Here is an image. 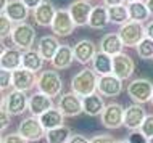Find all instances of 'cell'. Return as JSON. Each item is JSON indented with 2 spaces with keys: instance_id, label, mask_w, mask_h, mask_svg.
<instances>
[{
  "instance_id": "obj_8",
  "label": "cell",
  "mask_w": 153,
  "mask_h": 143,
  "mask_svg": "<svg viewBox=\"0 0 153 143\" xmlns=\"http://www.w3.org/2000/svg\"><path fill=\"white\" fill-rule=\"evenodd\" d=\"M124 111L123 105L116 103V101H111L105 106L102 116H100V122L105 129L110 130H116L119 127L124 125Z\"/></svg>"
},
{
  "instance_id": "obj_12",
  "label": "cell",
  "mask_w": 153,
  "mask_h": 143,
  "mask_svg": "<svg viewBox=\"0 0 153 143\" xmlns=\"http://www.w3.org/2000/svg\"><path fill=\"white\" fill-rule=\"evenodd\" d=\"M148 114L142 105L132 103L124 111V127L129 129V130H140Z\"/></svg>"
},
{
  "instance_id": "obj_17",
  "label": "cell",
  "mask_w": 153,
  "mask_h": 143,
  "mask_svg": "<svg viewBox=\"0 0 153 143\" xmlns=\"http://www.w3.org/2000/svg\"><path fill=\"white\" fill-rule=\"evenodd\" d=\"M55 15H56V8L50 0H44L36 10H32V16H34L36 24H39L42 27L52 26L53 19H55Z\"/></svg>"
},
{
  "instance_id": "obj_9",
  "label": "cell",
  "mask_w": 153,
  "mask_h": 143,
  "mask_svg": "<svg viewBox=\"0 0 153 143\" xmlns=\"http://www.w3.org/2000/svg\"><path fill=\"white\" fill-rule=\"evenodd\" d=\"M56 108L65 114V117H76V116H79L81 113H84V108H82V97H79L74 92H66L63 95H60Z\"/></svg>"
},
{
  "instance_id": "obj_14",
  "label": "cell",
  "mask_w": 153,
  "mask_h": 143,
  "mask_svg": "<svg viewBox=\"0 0 153 143\" xmlns=\"http://www.w3.org/2000/svg\"><path fill=\"white\" fill-rule=\"evenodd\" d=\"M135 71V63L127 53H119L113 56V74L121 80L131 79V76Z\"/></svg>"
},
{
  "instance_id": "obj_28",
  "label": "cell",
  "mask_w": 153,
  "mask_h": 143,
  "mask_svg": "<svg viewBox=\"0 0 153 143\" xmlns=\"http://www.w3.org/2000/svg\"><path fill=\"white\" fill-rule=\"evenodd\" d=\"M44 58L40 56V53L37 52V50H26V52H23V68L24 69H29V71L32 72H39V71H42V68H44Z\"/></svg>"
},
{
  "instance_id": "obj_44",
  "label": "cell",
  "mask_w": 153,
  "mask_h": 143,
  "mask_svg": "<svg viewBox=\"0 0 153 143\" xmlns=\"http://www.w3.org/2000/svg\"><path fill=\"white\" fill-rule=\"evenodd\" d=\"M145 5L148 7V10H150V15L153 16V0H145Z\"/></svg>"
},
{
  "instance_id": "obj_29",
  "label": "cell",
  "mask_w": 153,
  "mask_h": 143,
  "mask_svg": "<svg viewBox=\"0 0 153 143\" xmlns=\"http://www.w3.org/2000/svg\"><path fill=\"white\" fill-rule=\"evenodd\" d=\"M129 8V18L131 21H137V23H143L150 18V10L145 5V2H131L127 3Z\"/></svg>"
},
{
  "instance_id": "obj_32",
  "label": "cell",
  "mask_w": 153,
  "mask_h": 143,
  "mask_svg": "<svg viewBox=\"0 0 153 143\" xmlns=\"http://www.w3.org/2000/svg\"><path fill=\"white\" fill-rule=\"evenodd\" d=\"M137 50V56L142 60H153V39L145 37L142 42L135 47Z\"/></svg>"
},
{
  "instance_id": "obj_27",
  "label": "cell",
  "mask_w": 153,
  "mask_h": 143,
  "mask_svg": "<svg viewBox=\"0 0 153 143\" xmlns=\"http://www.w3.org/2000/svg\"><path fill=\"white\" fill-rule=\"evenodd\" d=\"M39 119L42 122L45 130H52V129L60 127V125H65V114L58 108H52L48 111H45Z\"/></svg>"
},
{
  "instance_id": "obj_38",
  "label": "cell",
  "mask_w": 153,
  "mask_h": 143,
  "mask_svg": "<svg viewBox=\"0 0 153 143\" xmlns=\"http://www.w3.org/2000/svg\"><path fill=\"white\" fill-rule=\"evenodd\" d=\"M90 143H116V140L108 133H98L90 138Z\"/></svg>"
},
{
  "instance_id": "obj_47",
  "label": "cell",
  "mask_w": 153,
  "mask_h": 143,
  "mask_svg": "<svg viewBox=\"0 0 153 143\" xmlns=\"http://www.w3.org/2000/svg\"><path fill=\"white\" fill-rule=\"evenodd\" d=\"M116 143H129V140H118Z\"/></svg>"
},
{
  "instance_id": "obj_25",
  "label": "cell",
  "mask_w": 153,
  "mask_h": 143,
  "mask_svg": "<svg viewBox=\"0 0 153 143\" xmlns=\"http://www.w3.org/2000/svg\"><path fill=\"white\" fill-rule=\"evenodd\" d=\"M110 23V16H108V7L106 5H97L94 7L92 13H90L89 19V27L92 29H105Z\"/></svg>"
},
{
  "instance_id": "obj_3",
  "label": "cell",
  "mask_w": 153,
  "mask_h": 143,
  "mask_svg": "<svg viewBox=\"0 0 153 143\" xmlns=\"http://www.w3.org/2000/svg\"><path fill=\"white\" fill-rule=\"evenodd\" d=\"M36 37H37V32L29 23H18V24H15L10 39H11V43L16 48L26 52L34 47Z\"/></svg>"
},
{
  "instance_id": "obj_19",
  "label": "cell",
  "mask_w": 153,
  "mask_h": 143,
  "mask_svg": "<svg viewBox=\"0 0 153 143\" xmlns=\"http://www.w3.org/2000/svg\"><path fill=\"white\" fill-rule=\"evenodd\" d=\"M53 108V101L48 95H45L42 92H34L32 95L29 97V113L31 116H36V117H40L45 111Z\"/></svg>"
},
{
  "instance_id": "obj_33",
  "label": "cell",
  "mask_w": 153,
  "mask_h": 143,
  "mask_svg": "<svg viewBox=\"0 0 153 143\" xmlns=\"http://www.w3.org/2000/svg\"><path fill=\"white\" fill-rule=\"evenodd\" d=\"M13 21L8 18L7 15H2L0 16V37L2 40H5L7 37H11V32H13Z\"/></svg>"
},
{
  "instance_id": "obj_36",
  "label": "cell",
  "mask_w": 153,
  "mask_h": 143,
  "mask_svg": "<svg viewBox=\"0 0 153 143\" xmlns=\"http://www.w3.org/2000/svg\"><path fill=\"white\" fill-rule=\"evenodd\" d=\"M127 140H129V143H148V138L140 130H131Z\"/></svg>"
},
{
  "instance_id": "obj_30",
  "label": "cell",
  "mask_w": 153,
  "mask_h": 143,
  "mask_svg": "<svg viewBox=\"0 0 153 143\" xmlns=\"http://www.w3.org/2000/svg\"><path fill=\"white\" fill-rule=\"evenodd\" d=\"M108 16H110V23L113 24H119L123 26L124 23L131 21L129 18V8L127 5H113V7H108Z\"/></svg>"
},
{
  "instance_id": "obj_10",
  "label": "cell",
  "mask_w": 153,
  "mask_h": 143,
  "mask_svg": "<svg viewBox=\"0 0 153 143\" xmlns=\"http://www.w3.org/2000/svg\"><path fill=\"white\" fill-rule=\"evenodd\" d=\"M50 27H52V32L56 37H68V35H71L74 32L76 24H74L68 10H56L55 19H53Z\"/></svg>"
},
{
  "instance_id": "obj_48",
  "label": "cell",
  "mask_w": 153,
  "mask_h": 143,
  "mask_svg": "<svg viewBox=\"0 0 153 143\" xmlns=\"http://www.w3.org/2000/svg\"><path fill=\"white\" fill-rule=\"evenodd\" d=\"M148 143H153V137L150 138V140H148Z\"/></svg>"
},
{
  "instance_id": "obj_15",
  "label": "cell",
  "mask_w": 153,
  "mask_h": 143,
  "mask_svg": "<svg viewBox=\"0 0 153 143\" xmlns=\"http://www.w3.org/2000/svg\"><path fill=\"white\" fill-rule=\"evenodd\" d=\"M37 85V74L29 69L19 68L13 71V88L21 92H29Z\"/></svg>"
},
{
  "instance_id": "obj_42",
  "label": "cell",
  "mask_w": 153,
  "mask_h": 143,
  "mask_svg": "<svg viewBox=\"0 0 153 143\" xmlns=\"http://www.w3.org/2000/svg\"><path fill=\"white\" fill-rule=\"evenodd\" d=\"M124 2H127V0H103V5H106V7H113V5H123Z\"/></svg>"
},
{
  "instance_id": "obj_6",
  "label": "cell",
  "mask_w": 153,
  "mask_h": 143,
  "mask_svg": "<svg viewBox=\"0 0 153 143\" xmlns=\"http://www.w3.org/2000/svg\"><path fill=\"white\" fill-rule=\"evenodd\" d=\"M16 132L27 142H39V140H42V138H45L47 130L44 129V125H42V122H40L39 117L27 116L19 122Z\"/></svg>"
},
{
  "instance_id": "obj_7",
  "label": "cell",
  "mask_w": 153,
  "mask_h": 143,
  "mask_svg": "<svg viewBox=\"0 0 153 143\" xmlns=\"http://www.w3.org/2000/svg\"><path fill=\"white\" fill-rule=\"evenodd\" d=\"M2 108H5L11 116H21L29 108V97L26 95V92L13 88L2 98Z\"/></svg>"
},
{
  "instance_id": "obj_21",
  "label": "cell",
  "mask_w": 153,
  "mask_h": 143,
  "mask_svg": "<svg viewBox=\"0 0 153 143\" xmlns=\"http://www.w3.org/2000/svg\"><path fill=\"white\" fill-rule=\"evenodd\" d=\"M61 43L58 42L56 35H42L39 40H37V48L36 50L40 53V56L45 61H52L53 56L56 55Z\"/></svg>"
},
{
  "instance_id": "obj_4",
  "label": "cell",
  "mask_w": 153,
  "mask_h": 143,
  "mask_svg": "<svg viewBox=\"0 0 153 143\" xmlns=\"http://www.w3.org/2000/svg\"><path fill=\"white\" fill-rule=\"evenodd\" d=\"M119 37H121L124 47H132L135 48L147 37V31L143 23H137V21H127L123 26H119L118 31Z\"/></svg>"
},
{
  "instance_id": "obj_1",
  "label": "cell",
  "mask_w": 153,
  "mask_h": 143,
  "mask_svg": "<svg viewBox=\"0 0 153 143\" xmlns=\"http://www.w3.org/2000/svg\"><path fill=\"white\" fill-rule=\"evenodd\" d=\"M97 84H98V74L94 69L90 68L81 69L71 79V92L84 98L97 92Z\"/></svg>"
},
{
  "instance_id": "obj_23",
  "label": "cell",
  "mask_w": 153,
  "mask_h": 143,
  "mask_svg": "<svg viewBox=\"0 0 153 143\" xmlns=\"http://www.w3.org/2000/svg\"><path fill=\"white\" fill-rule=\"evenodd\" d=\"M73 60H76L74 58V48L71 45L63 43V45H60L58 52H56V55L53 56V60L50 61V63H52V66L55 69L63 71V69H68L69 66H71Z\"/></svg>"
},
{
  "instance_id": "obj_49",
  "label": "cell",
  "mask_w": 153,
  "mask_h": 143,
  "mask_svg": "<svg viewBox=\"0 0 153 143\" xmlns=\"http://www.w3.org/2000/svg\"><path fill=\"white\" fill-rule=\"evenodd\" d=\"M150 103H152V106H153V97H152V101H150Z\"/></svg>"
},
{
  "instance_id": "obj_22",
  "label": "cell",
  "mask_w": 153,
  "mask_h": 143,
  "mask_svg": "<svg viewBox=\"0 0 153 143\" xmlns=\"http://www.w3.org/2000/svg\"><path fill=\"white\" fill-rule=\"evenodd\" d=\"M105 100L98 92L92 93V95H87L82 98V108H84V113L87 116H102L103 109H105Z\"/></svg>"
},
{
  "instance_id": "obj_31",
  "label": "cell",
  "mask_w": 153,
  "mask_h": 143,
  "mask_svg": "<svg viewBox=\"0 0 153 143\" xmlns=\"http://www.w3.org/2000/svg\"><path fill=\"white\" fill-rule=\"evenodd\" d=\"M71 135H73L71 129H69L68 125H60V127H56V129L47 130L45 140H47V143H68Z\"/></svg>"
},
{
  "instance_id": "obj_35",
  "label": "cell",
  "mask_w": 153,
  "mask_h": 143,
  "mask_svg": "<svg viewBox=\"0 0 153 143\" xmlns=\"http://www.w3.org/2000/svg\"><path fill=\"white\" fill-rule=\"evenodd\" d=\"M140 132H142L143 135L148 138V140L153 137V114H148V116L145 117L142 127H140Z\"/></svg>"
},
{
  "instance_id": "obj_46",
  "label": "cell",
  "mask_w": 153,
  "mask_h": 143,
  "mask_svg": "<svg viewBox=\"0 0 153 143\" xmlns=\"http://www.w3.org/2000/svg\"><path fill=\"white\" fill-rule=\"evenodd\" d=\"M131 2H145V0H127V3H131Z\"/></svg>"
},
{
  "instance_id": "obj_2",
  "label": "cell",
  "mask_w": 153,
  "mask_h": 143,
  "mask_svg": "<svg viewBox=\"0 0 153 143\" xmlns=\"http://www.w3.org/2000/svg\"><path fill=\"white\" fill-rule=\"evenodd\" d=\"M37 90L48 95L50 98L60 97L61 90H63V79L60 74L53 69H44L40 74L37 76Z\"/></svg>"
},
{
  "instance_id": "obj_5",
  "label": "cell",
  "mask_w": 153,
  "mask_h": 143,
  "mask_svg": "<svg viewBox=\"0 0 153 143\" xmlns=\"http://www.w3.org/2000/svg\"><path fill=\"white\" fill-rule=\"evenodd\" d=\"M126 90H127L129 98L134 101V103L143 105V103L152 101V97H153V84H152V80L145 79V77H139V79L131 80Z\"/></svg>"
},
{
  "instance_id": "obj_50",
  "label": "cell",
  "mask_w": 153,
  "mask_h": 143,
  "mask_svg": "<svg viewBox=\"0 0 153 143\" xmlns=\"http://www.w3.org/2000/svg\"><path fill=\"white\" fill-rule=\"evenodd\" d=\"M89 2H90V0H89Z\"/></svg>"
},
{
  "instance_id": "obj_43",
  "label": "cell",
  "mask_w": 153,
  "mask_h": 143,
  "mask_svg": "<svg viewBox=\"0 0 153 143\" xmlns=\"http://www.w3.org/2000/svg\"><path fill=\"white\" fill-rule=\"evenodd\" d=\"M145 31H147V37L153 39V21H150V23L145 26Z\"/></svg>"
},
{
  "instance_id": "obj_26",
  "label": "cell",
  "mask_w": 153,
  "mask_h": 143,
  "mask_svg": "<svg viewBox=\"0 0 153 143\" xmlns=\"http://www.w3.org/2000/svg\"><path fill=\"white\" fill-rule=\"evenodd\" d=\"M92 69L98 76L113 74V56H110V55H106V53L98 50L97 55L92 60Z\"/></svg>"
},
{
  "instance_id": "obj_34",
  "label": "cell",
  "mask_w": 153,
  "mask_h": 143,
  "mask_svg": "<svg viewBox=\"0 0 153 143\" xmlns=\"http://www.w3.org/2000/svg\"><path fill=\"white\" fill-rule=\"evenodd\" d=\"M10 87H13V72L2 69L0 71V88H2V92H5Z\"/></svg>"
},
{
  "instance_id": "obj_24",
  "label": "cell",
  "mask_w": 153,
  "mask_h": 143,
  "mask_svg": "<svg viewBox=\"0 0 153 143\" xmlns=\"http://www.w3.org/2000/svg\"><path fill=\"white\" fill-rule=\"evenodd\" d=\"M2 15H7L15 24L18 23H26L27 16H29V8H27L21 0H10L7 10Z\"/></svg>"
},
{
  "instance_id": "obj_20",
  "label": "cell",
  "mask_w": 153,
  "mask_h": 143,
  "mask_svg": "<svg viewBox=\"0 0 153 143\" xmlns=\"http://www.w3.org/2000/svg\"><path fill=\"white\" fill-rule=\"evenodd\" d=\"M123 48H124V43H123L118 32H108V34H105L102 37L100 43H98V50L110 55V56L123 53Z\"/></svg>"
},
{
  "instance_id": "obj_45",
  "label": "cell",
  "mask_w": 153,
  "mask_h": 143,
  "mask_svg": "<svg viewBox=\"0 0 153 143\" xmlns=\"http://www.w3.org/2000/svg\"><path fill=\"white\" fill-rule=\"evenodd\" d=\"M8 3H10V2H8V0H2V5H0V11H2V13H3V11H5V10H7Z\"/></svg>"
},
{
  "instance_id": "obj_41",
  "label": "cell",
  "mask_w": 153,
  "mask_h": 143,
  "mask_svg": "<svg viewBox=\"0 0 153 143\" xmlns=\"http://www.w3.org/2000/svg\"><path fill=\"white\" fill-rule=\"evenodd\" d=\"M21 2H23L27 8H29V10H36V8L44 2V0H21Z\"/></svg>"
},
{
  "instance_id": "obj_37",
  "label": "cell",
  "mask_w": 153,
  "mask_h": 143,
  "mask_svg": "<svg viewBox=\"0 0 153 143\" xmlns=\"http://www.w3.org/2000/svg\"><path fill=\"white\" fill-rule=\"evenodd\" d=\"M2 143H27V140H24L18 132H15L8 133V135H2Z\"/></svg>"
},
{
  "instance_id": "obj_11",
  "label": "cell",
  "mask_w": 153,
  "mask_h": 143,
  "mask_svg": "<svg viewBox=\"0 0 153 143\" xmlns=\"http://www.w3.org/2000/svg\"><path fill=\"white\" fill-rule=\"evenodd\" d=\"M97 92L102 97L113 98L121 95L123 92V80L116 77L114 74H106V76H98V84H97Z\"/></svg>"
},
{
  "instance_id": "obj_39",
  "label": "cell",
  "mask_w": 153,
  "mask_h": 143,
  "mask_svg": "<svg viewBox=\"0 0 153 143\" xmlns=\"http://www.w3.org/2000/svg\"><path fill=\"white\" fill-rule=\"evenodd\" d=\"M10 116L11 114L8 113L5 108H2V111H0V129H2V132L10 125Z\"/></svg>"
},
{
  "instance_id": "obj_40",
  "label": "cell",
  "mask_w": 153,
  "mask_h": 143,
  "mask_svg": "<svg viewBox=\"0 0 153 143\" xmlns=\"http://www.w3.org/2000/svg\"><path fill=\"white\" fill-rule=\"evenodd\" d=\"M68 143H90V140L87 137H84L82 133H73V135L69 137Z\"/></svg>"
},
{
  "instance_id": "obj_13",
  "label": "cell",
  "mask_w": 153,
  "mask_h": 143,
  "mask_svg": "<svg viewBox=\"0 0 153 143\" xmlns=\"http://www.w3.org/2000/svg\"><path fill=\"white\" fill-rule=\"evenodd\" d=\"M92 10H94V7L89 0H74L71 5L68 7V11H69V15H71L76 26H85V24H89Z\"/></svg>"
},
{
  "instance_id": "obj_18",
  "label": "cell",
  "mask_w": 153,
  "mask_h": 143,
  "mask_svg": "<svg viewBox=\"0 0 153 143\" xmlns=\"http://www.w3.org/2000/svg\"><path fill=\"white\" fill-rule=\"evenodd\" d=\"M0 68L7 69V71H16V69L23 68V50L16 47L5 48L2 50V56H0Z\"/></svg>"
},
{
  "instance_id": "obj_16",
  "label": "cell",
  "mask_w": 153,
  "mask_h": 143,
  "mask_svg": "<svg viewBox=\"0 0 153 143\" xmlns=\"http://www.w3.org/2000/svg\"><path fill=\"white\" fill-rule=\"evenodd\" d=\"M73 48H74V58H76V61L81 64H85V66L89 63H92L94 56L97 55V45L90 39H81L79 42H76V45Z\"/></svg>"
}]
</instances>
